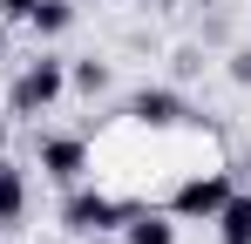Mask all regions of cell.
I'll return each mask as SVG.
<instances>
[{"label":"cell","mask_w":251,"mask_h":244,"mask_svg":"<svg viewBox=\"0 0 251 244\" xmlns=\"http://www.w3.org/2000/svg\"><path fill=\"white\" fill-rule=\"evenodd\" d=\"M61 88H68V61H54V54H34L21 81H14V116H41L61 102Z\"/></svg>","instance_id":"cell-1"},{"label":"cell","mask_w":251,"mask_h":244,"mask_svg":"<svg viewBox=\"0 0 251 244\" xmlns=\"http://www.w3.org/2000/svg\"><path fill=\"white\" fill-rule=\"evenodd\" d=\"M224 197H231V176H224V170H204V176H183V183H176V197H170V217H190V224H197V217H217V210H224Z\"/></svg>","instance_id":"cell-2"},{"label":"cell","mask_w":251,"mask_h":244,"mask_svg":"<svg viewBox=\"0 0 251 244\" xmlns=\"http://www.w3.org/2000/svg\"><path fill=\"white\" fill-rule=\"evenodd\" d=\"M123 217H129L123 203H109L102 190H82V183H75V197L61 203V224H68L75 238H88V231H116Z\"/></svg>","instance_id":"cell-3"},{"label":"cell","mask_w":251,"mask_h":244,"mask_svg":"<svg viewBox=\"0 0 251 244\" xmlns=\"http://www.w3.org/2000/svg\"><path fill=\"white\" fill-rule=\"evenodd\" d=\"M41 176H54V183H82L88 176V143L82 136H41Z\"/></svg>","instance_id":"cell-4"},{"label":"cell","mask_w":251,"mask_h":244,"mask_svg":"<svg viewBox=\"0 0 251 244\" xmlns=\"http://www.w3.org/2000/svg\"><path fill=\"white\" fill-rule=\"evenodd\" d=\"M129 116L143 122V129H176V122H183V95H170V88H143V95H129Z\"/></svg>","instance_id":"cell-5"},{"label":"cell","mask_w":251,"mask_h":244,"mask_svg":"<svg viewBox=\"0 0 251 244\" xmlns=\"http://www.w3.org/2000/svg\"><path fill=\"white\" fill-rule=\"evenodd\" d=\"M210 224H217V244H251V190H231Z\"/></svg>","instance_id":"cell-6"},{"label":"cell","mask_w":251,"mask_h":244,"mask_svg":"<svg viewBox=\"0 0 251 244\" xmlns=\"http://www.w3.org/2000/svg\"><path fill=\"white\" fill-rule=\"evenodd\" d=\"M21 210H27V176H21V163L0 156V224H21Z\"/></svg>","instance_id":"cell-7"},{"label":"cell","mask_w":251,"mask_h":244,"mask_svg":"<svg viewBox=\"0 0 251 244\" xmlns=\"http://www.w3.org/2000/svg\"><path fill=\"white\" fill-rule=\"evenodd\" d=\"M123 244H176L170 217H123Z\"/></svg>","instance_id":"cell-8"},{"label":"cell","mask_w":251,"mask_h":244,"mask_svg":"<svg viewBox=\"0 0 251 244\" xmlns=\"http://www.w3.org/2000/svg\"><path fill=\"white\" fill-rule=\"evenodd\" d=\"M27 27H34V34H68V27H75V0H41Z\"/></svg>","instance_id":"cell-9"},{"label":"cell","mask_w":251,"mask_h":244,"mask_svg":"<svg viewBox=\"0 0 251 244\" xmlns=\"http://www.w3.org/2000/svg\"><path fill=\"white\" fill-rule=\"evenodd\" d=\"M68 88H82V95H102V88H109V68H102V61H68Z\"/></svg>","instance_id":"cell-10"},{"label":"cell","mask_w":251,"mask_h":244,"mask_svg":"<svg viewBox=\"0 0 251 244\" xmlns=\"http://www.w3.org/2000/svg\"><path fill=\"white\" fill-rule=\"evenodd\" d=\"M41 0H0V21H34Z\"/></svg>","instance_id":"cell-11"},{"label":"cell","mask_w":251,"mask_h":244,"mask_svg":"<svg viewBox=\"0 0 251 244\" xmlns=\"http://www.w3.org/2000/svg\"><path fill=\"white\" fill-rule=\"evenodd\" d=\"M231 81H238V88H251V48H238V61H231Z\"/></svg>","instance_id":"cell-12"},{"label":"cell","mask_w":251,"mask_h":244,"mask_svg":"<svg viewBox=\"0 0 251 244\" xmlns=\"http://www.w3.org/2000/svg\"><path fill=\"white\" fill-rule=\"evenodd\" d=\"M0 61H7V21H0Z\"/></svg>","instance_id":"cell-13"},{"label":"cell","mask_w":251,"mask_h":244,"mask_svg":"<svg viewBox=\"0 0 251 244\" xmlns=\"http://www.w3.org/2000/svg\"><path fill=\"white\" fill-rule=\"evenodd\" d=\"M150 7H176V0H150Z\"/></svg>","instance_id":"cell-14"}]
</instances>
